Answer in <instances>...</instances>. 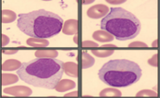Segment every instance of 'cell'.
I'll list each match as a JSON object with an SVG mask.
<instances>
[{"label": "cell", "instance_id": "6da1fadb", "mask_svg": "<svg viewBox=\"0 0 160 98\" xmlns=\"http://www.w3.org/2000/svg\"><path fill=\"white\" fill-rule=\"evenodd\" d=\"M64 63L57 59L38 58L22 63L17 71L19 78L32 86L56 89L64 73Z\"/></svg>", "mask_w": 160, "mask_h": 98}, {"label": "cell", "instance_id": "7a4b0ae2", "mask_svg": "<svg viewBox=\"0 0 160 98\" xmlns=\"http://www.w3.org/2000/svg\"><path fill=\"white\" fill-rule=\"evenodd\" d=\"M17 25L22 33L31 38L47 39L59 34L64 24L60 16L41 9L19 14Z\"/></svg>", "mask_w": 160, "mask_h": 98}, {"label": "cell", "instance_id": "3957f363", "mask_svg": "<svg viewBox=\"0 0 160 98\" xmlns=\"http://www.w3.org/2000/svg\"><path fill=\"white\" fill-rule=\"evenodd\" d=\"M98 76L106 84L113 88H125L140 79L142 70L136 62L128 60H112L105 63Z\"/></svg>", "mask_w": 160, "mask_h": 98}, {"label": "cell", "instance_id": "277c9868", "mask_svg": "<svg viewBox=\"0 0 160 98\" xmlns=\"http://www.w3.org/2000/svg\"><path fill=\"white\" fill-rule=\"evenodd\" d=\"M101 29L116 40L124 42L138 36L141 24L136 16L124 8H111L110 12L101 20Z\"/></svg>", "mask_w": 160, "mask_h": 98}, {"label": "cell", "instance_id": "5b68a950", "mask_svg": "<svg viewBox=\"0 0 160 98\" xmlns=\"http://www.w3.org/2000/svg\"><path fill=\"white\" fill-rule=\"evenodd\" d=\"M110 12L109 8L105 4H96L89 8L87 11V15L88 17L93 19H99L103 17Z\"/></svg>", "mask_w": 160, "mask_h": 98}, {"label": "cell", "instance_id": "8992f818", "mask_svg": "<svg viewBox=\"0 0 160 98\" xmlns=\"http://www.w3.org/2000/svg\"><path fill=\"white\" fill-rule=\"evenodd\" d=\"M4 94L17 96H29L32 94V91L29 87L26 86H13L5 88L4 90Z\"/></svg>", "mask_w": 160, "mask_h": 98}, {"label": "cell", "instance_id": "52a82bcc", "mask_svg": "<svg viewBox=\"0 0 160 98\" xmlns=\"http://www.w3.org/2000/svg\"><path fill=\"white\" fill-rule=\"evenodd\" d=\"M78 28V22L75 19H69L64 23L62 32L67 35H72L76 34Z\"/></svg>", "mask_w": 160, "mask_h": 98}, {"label": "cell", "instance_id": "ba28073f", "mask_svg": "<svg viewBox=\"0 0 160 98\" xmlns=\"http://www.w3.org/2000/svg\"><path fill=\"white\" fill-rule=\"evenodd\" d=\"M75 86L76 84L74 81L69 79H63L60 81L55 90L58 92H64V91H70L72 89L75 88Z\"/></svg>", "mask_w": 160, "mask_h": 98}, {"label": "cell", "instance_id": "9c48e42d", "mask_svg": "<svg viewBox=\"0 0 160 98\" xmlns=\"http://www.w3.org/2000/svg\"><path fill=\"white\" fill-rule=\"evenodd\" d=\"M93 38L100 42H109L113 40V36L104 30H97L93 34Z\"/></svg>", "mask_w": 160, "mask_h": 98}, {"label": "cell", "instance_id": "30bf717a", "mask_svg": "<svg viewBox=\"0 0 160 98\" xmlns=\"http://www.w3.org/2000/svg\"><path fill=\"white\" fill-rule=\"evenodd\" d=\"M22 63L17 60H8L4 61L2 65V70L5 72H11V71H18L22 66Z\"/></svg>", "mask_w": 160, "mask_h": 98}, {"label": "cell", "instance_id": "8fae6325", "mask_svg": "<svg viewBox=\"0 0 160 98\" xmlns=\"http://www.w3.org/2000/svg\"><path fill=\"white\" fill-rule=\"evenodd\" d=\"M64 72L69 77L72 78H77L78 72H77V65L74 62H67L64 63Z\"/></svg>", "mask_w": 160, "mask_h": 98}, {"label": "cell", "instance_id": "7c38bea8", "mask_svg": "<svg viewBox=\"0 0 160 98\" xmlns=\"http://www.w3.org/2000/svg\"><path fill=\"white\" fill-rule=\"evenodd\" d=\"M27 45L33 47H48L49 42L46 39H37V38H29L27 40Z\"/></svg>", "mask_w": 160, "mask_h": 98}, {"label": "cell", "instance_id": "4fadbf2b", "mask_svg": "<svg viewBox=\"0 0 160 98\" xmlns=\"http://www.w3.org/2000/svg\"><path fill=\"white\" fill-rule=\"evenodd\" d=\"M35 55L38 58L43 59H56L58 56V52L56 50H46V51H38L35 53Z\"/></svg>", "mask_w": 160, "mask_h": 98}, {"label": "cell", "instance_id": "5bb4252c", "mask_svg": "<svg viewBox=\"0 0 160 98\" xmlns=\"http://www.w3.org/2000/svg\"><path fill=\"white\" fill-rule=\"evenodd\" d=\"M17 18V15L15 12L9 10H4L2 11V23H10L14 22Z\"/></svg>", "mask_w": 160, "mask_h": 98}, {"label": "cell", "instance_id": "9a60e30c", "mask_svg": "<svg viewBox=\"0 0 160 98\" xmlns=\"http://www.w3.org/2000/svg\"><path fill=\"white\" fill-rule=\"evenodd\" d=\"M18 76L14 75V74L4 73V74L2 75V84H3V85H9V84L18 83Z\"/></svg>", "mask_w": 160, "mask_h": 98}, {"label": "cell", "instance_id": "2e32d148", "mask_svg": "<svg viewBox=\"0 0 160 98\" xmlns=\"http://www.w3.org/2000/svg\"><path fill=\"white\" fill-rule=\"evenodd\" d=\"M94 58L88 53H82V69H88L94 65Z\"/></svg>", "mask_w": 160, "mask_h": 98}, {"label": "cell", "instance_id": "e0dca14e", "mask_svg": "<svg viewBox=\"0 0 160 98\" xmlns=\"http://www.w3.org/2000/svg\"><path fill=\"white\" fill-rule=\"evenodd\" d=\"M122 93L114 88H107L100 92L101 96H121Z\"/></svg>", "mask_w": 160, "mask_h": 98}, {"label": "cell", "instance_id": "ac0fdd59", "mask_svg": "<svg viewBox=\"0 0 160 98\" xmlns=\"http://www.w3.org/2000/svg\"><path fill=\"white\" fill-rule=\"evenodd\" d=\"M93 54L99 58H106L109 57L113 53V50H92Z\"/></svg>", "mask_w": 160, "mask_h": 98}, {"label": "cell", "instance_id": "d6986e66", "mask_svg": "<svg viewBox=\"0 0 160 98\" xmlns=\"http://www.w3.org/2000/svg\"><path fill=\"white\" fill-rule=\"evenodd\" d=\"M157 92L151 90H143L137 93V96H157Z\"/></svg>", "mask_w": 160, "mask_h": 98}, {"label": "cell", "instance_id": "ffe728a7", "mask_svg": "<svg viewBox=\"0 0 160 98\" xmlns=\"http://www.w3.org/2000/svg\"><path fill=\"white\" fill-rule=\"evenodd\" d=\"M129 47H147V45L145 42H134L129 44Z\"/></svg>", "mask_w": 160, "mask_h": 98}, {"label": "cell", "instance_id": "44dd1931", "mask_svg": "<svg viewBox=\"0 0 160 98\" xmlns=\"http://www.w3.org/2000/svg\"><path fill=\"white\" fill-rule=\"evenodd\" d=\"M82 46L84 47H99V45L97 43L91 42V41H84L82 42Z\"/></svg>", "mask_w": 160, "mask_h": 98}, {"label": "cell", "instance_id": "7402d4cb", "mask_svg": "<svg viewBox=\"0 0 160 98\" xmlns=\"http://www.w3.org/2000/svg\"><path fill=\"white\" fill-rule=\"evenodd\" d=\"M158 54H154L152 56V58L148 60V64L151 65H152V66H155L157 67L158 66Z\"/></svg>", "mask_w": 160, "mask_h": 98}, {"label": "cell", "instance_id": "603a6c76", "mask_svg": "<svg viewBox=\"0 0 160 98\" xmlns=\"http://www.w3.org/2000/svg\"><path fill=\"white\" fill-rule=\"evenodd\" d=\"M10 42V39L5 34H2V46L5 47Z\"/></svg>", "mask_w": 160, "mask_h": 98}, {"label": "cell", "instance_id": "cb8c5ba5", "mask_svg": "<svg viewBox=\"0 0 160 98\" xmlns=\"http://www.w3.org/2000/svg\"><path fill=\"white\" fill-rule=\"evenodd\" d=\"M107 2L111 4H124L126 1H125V0H117V1H113V0H108Z\"/></svg>", "mask_w": 160, "mask_h": 98}, {"label": "cell", "instance_id": "d4e9b609", "mask_svg": "<svg viewBox=\"0 0 160 98\" xmlns=\"http://www.w3.org/2000/svg\"><path fill=\"white\" fill-rule=\"evenodd\" d=\"M18 50H4L3 51V53H4V54H14V53H18Z\"/></svg>", "mask_w": 160, "mask_h": 98}, {"label": "cell", "instance_id": "484cf974", "mask_svg": "<svg viewBox=\"0 0 160 98\" xmlns=\"http://www.w3.org/2000/svg\"><path fill=\"white\" fill-rule=\"evenodd\" d=\"M66 96H78V92L77 91H74V92H70L65 95Z\"/></svg>", "mask_w": 160, "mask_h": 98}, {"label": "cell", "instance_id": "4316f807", "mask_svg": "<svg viewBox=\"0 0 160 98\" xmlns=\"http://www.w3.org/2000/svg\"><path fill=\"white\" fill-rule=\"evenodd\" d=\"M102 47H116V45H114V44H104Z\"/></svg>", "mask_w": 160, "mask_h": 98}, {"label": "cell", "instance_id": "83f0119b", "mask_svg": "<svg viewBox=\"0 0 160 98\" xmlns=\"http://www.w3.org/2000/svg\"><path fill=\"white\" fill-rule=\"evenodd\" d=\"M93 0H88V1H82V4H91V3H93Z\"/></svg>", "mask_w": 160, "mask_h": 98}, {"label": "cell", "instance_id": "f1b7e54d", "mask_svg": "<svg viewBox=\"0 0 160 98\" xmlns=\"http://www.w3.org/2000/svg\"><path fill=\"white\" fill-rule=\"evenodd\" d=\"M152 47H158V40H157V41H155V42H153Z\"/></svg>", "mask_w": 160, "mask_h": 98}]
</instances>
